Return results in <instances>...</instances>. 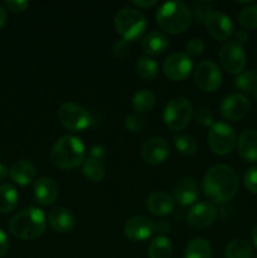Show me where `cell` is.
<instances>
[{
	"label": "cell",
	"mask_w": 257,
	"mask_h": 258,
	"mask_svg": "<svg viewBox=\"0 0 257 258\" xmlns=\"http://www.w3.org/2000/svg\"><path fill=\"white\" fill-rule=\"evenodd\" d=\"M219 62L224 71L232 75L243 72L246 66V54L243 47L236 42H227L219 50Z\"/></svg>",
	"instance_id": "cell-9"
},
{
	"label": "cell",
	"mask_w": 257,
	"mask_h": 258,
	"mask_svg": "<svg viewBox=\"0 0 257 258\" xmlns=\"http://www.w3.org/2000/svg\"><path fill=\"white\" fill-rule=\"evenodd\" d=\"M5 5L9 10H12L13 13H22L24 12L28 8L29 3L25 2V0H7Z\"/></svg>",
	"instance_id": "cell-40"
},
{
	"label": "cell",
	"mask_w": 257,
	"mask_h": 258,
	"mask_svg": "<svg viewBox=\"0 0 257 258\" xmlns=\"http://www.w3.org/2000/svg\"><path fill=\"white\" fill-rule=\"evenodd\" d=\"M238 176L227 165H214L203 179V191L212 202L224 203L238 191Z\"/></svg>",
	"instance_id": "cell-1"
},
{
	"label": "cell",
	"mask_w": 257,
	"mask_h": 258,
	"mask_svg": "<svg viewBox=\"0 0 257 258\" xmlns=\"http://www.w3.org/2000/svg\"><path fill=\"white\" fill-rule=\"evenodd\" d=\"M90 155L92 159H97L98 160V159L103 155V148L102 146H98V145L92 146L90 150Z\"/></svg>",
	"instance_id": "cell-44"
},
{
	"label": "cell",
	"mask_w": 257,
	"mask_h": 258,
	"mask_svg": "<svg viewBox=\"0 0 257 258\" xmlns=\"http://www.w3.org/2000/svg\"><path fill=\"white\" fill-rule=\"evenodd\" d=\"M174 144H175V148L178 149L179 153H181L183 155L191 156L197 153V141L194 140L193 136L188 135V134H179L174 139Z\"/></svg>",
	"instance_id": "cell-31"
},
{
	"label": "cell",
	"mask_w": 257,
	"mask_h": 258,
	"mask_svg": "<svg viewBox=\"0 0 257 258\" xmlns=\"http://www.w3.org/2000/svg\"><path fill=\"white\" fill-rule=\"evenodd\" d=\"M144 120L140 116V113H131L126 117L125 120V126L128 131L131 133H139V131L143 128Z\"/></svg>",
	"instance_id": "cell-37"
},
{
	"label": "cell",
	"mask_w": 257,
	"mask_h": 258,
	"mask_svg": "<svg viewBox=\"0 0 257 258\" xmlns=\"http://www.w3.org/2000/svg\"><path fill=\"white\" fill-rule=\"evenodd\" d=\"M194 120L197 121L198 125L202 126L213 125V115H212L208 110H206V108H199V110L194 113Z\"/></svg>",
	"instance_id": "cell-39"
},
{
	"label": "cell",
	"mask_w": 257,
	"mask_h": 258,
	"mask_svg": "<svg viewBox=\"0 0 257 258\" xmlns=\"http://www.w3.org/2000/svg\"><path fill=\"white\" fill-rule=\"evenodd\" d=\"M249 101L241 93H232L227 96L221 103V113L224 118L231 121H237L243 118L248 113Z\"/></svg>",
	"instance_id": "cell-13"
},
{
	"label": "cell",
	"mask_w": 257,
	"mask_h": 258,
	"mask_svg": "<svg viewBox=\"0 0 257 258\" xmlns=\"http://www.w3.org/2000/svg\"><path fill=\"white\" fill-rule=\"evenodd\" d=\"M130 43L127 40L120 39L117 42H115V44L112 45V54L115 55L116 58H120V59H123V58L127 57L130 54Z\"/></svg>",
	"instance_id": "cell-36"
},
{
	"label": "cell",
	"mask_w": 257,
	"mask_h": 258,
	"mask_svg": "<svg viewBox=\"0 0 257 258\" xmlns=\"http://www.w3.org/2000/svg\"><path fill=\"white\" fill-rule=\"evenodd\" d=\"M243 183L244 186L247 188V190H249L251 193L257 194V166L249 168L248 170L244 173Z\"/></svg>",
	"instance_id": "cell-34"
},
{
	"label": "cell",
	"mask_w": 257,
	"mask_h": 258,
	"mask_svg": "<svg viewBox=\"0 0 257 258\" xmlns=\"http://www.w3.org/2000/svg\"><path fill=\"white\" fill-rule=\"evenodd\" d=\"M211 4L208 2H199L197 3L196 8H194V19L196 23H204L206 18L211 13Z\"/></svg>",
	"instance_id": "cell-35"
},
{
	"label": "cell",
	"mask_w": 257,
	"mask_h": 258,
	"mask_svg": "<svg viewBox=\"0 0 257 258\" xmlns=\"http://www.w3.org/2000/svg\"><path fill=\"white\" fill-rule=\"evenodd\" d=\"M18 191L12 184L0 185V213H10L18 204Z\"/></svg>",
	"instance_id": "cell-25"
},
{
	"label": "cell",
	"mask_w": 257,
	"mask_h": 258,
	"mask_svg": "<svg viewBox=\"0 0 257 258\" xmlns=\"http://www.w3.org/2000/svg\"><path fill=\"white\" fill-rule=\"evenodd\" d=\"M9 229L14 237L19 239H35L43 234L45 229V216L40 209L28 208L19 212L12 218Z\"/></svg>",
	"instance_id": "cell-4"
},
{
	"label": "cell",
	"mask_w": 257,
	"mask_h": 258,
	"mask_svg": "<svg viewBox=\"0 0 257 258\" xmlns=\"http://www.w3.org/2000/svg\"><path fill=\"white\" fill-rule=\"evenodd\" d=\"M169 47V39L164 33L150 32L144 37L141 49L148 55H159L165 52Z\"/></svg>",
	"instance_id": "cell-22"
},
{
	"label": "cell",
	"mask_w": 257,
	"mask_h": 258,
	"mask_svg": "<svg viewBox=\"0 0 257 258\" xmlns=\"http://www.w3.org/2000/svg\"><path fill=\"white\" fill-rule=\"evenodd\" d=\"M82 171L87 179L92 181H101L106 175V169L103 164L97 159H86L82 163Z\"/></svg>",
	"instance_id": "cell-30"
},
{
	"label": "cell",
	"mask_w": 257,
	"mask_h": 258,
	"mask_svg": "<svg viewBox=\"0 0 257 258\" xmlns=\"http://www.w3.org/2000/svg\"><path fill=\"white\" fill-rule=\"evenodd\" d=\"M5 22H7V12H5V9L3 8V5H0V29L4 27Z\"/></svg>",
	"instance_id": "cell-46"
},
{
	"label": "cell",
	"mask_w": 257,
	"mask_h": 258,
	"mask_svg": "<svg viewBox=\"0 0 257 258\" xmlns=\"http://www.w3.org/2000/svg\"><path fill=\"white\" fill-rule=\"evenodd\" d=\"M53 165L59 169H72L85 161V145L82 140L72 135L58 139L50 151Z\"/></svg>",
	"instance_id": "cell-3"
},
{
	"label": "cell",
	"mask_w": 257,
	"mask_h": 258,
	"mask_svg": "<svg viewBox=\"0 0 257 258\" xmlns=\"http://www.w3.org/2000/svg\"><path fill=\"white\" fill-rule=\"evenodd\" d=\"M238 18L244 29H257V4L244 8Z\"/></svg>",
	"instance_id": "cell-33"
},
{
	"label": "cell",
	"mask_w": 257,
	"mask_h": 258,
	"mask_svg": "<svg viewBox=\"0 0 257 258\" xmlns=\"http://www.w3.org/2000/svg\"><path fill=\"white\" fill-rule=\"evenodd\" d=\"M196 85L206 92H213L221 86L222 73L218 66L212 60H204L194 71Z\"/></svg>",
	"instance_id": "cell-10"
},
{
	"label": "cell",
	"mask_w": 257,
	"mask_h": 258,
	"mask_svg": "<svg viewBox=\"0 0 257 258\" xmlns=\"http://www.w3.org/2000/svg\"><path fill=\"white\" fill-rule=\"evenodd\" d=\"M212 247L204 238H194L186 244L184 258H211Z\"/></svg>",
	"instance_id": "cell-24"
},
{
	"label": "cell",
	"mask_w": 257,
	"mask_h": 258,
	"mask_svg": "<svg viewBox=\"0 0 257 258\" xmlns=\"http://www.w3.org/2000/svg\"><path fill=\"white\" fill-rule=\"evenodd\" d=\"M237 88L246 93H251L257 98V73L254 71H244L234 80Z\"/></svg>",
	"instance_id": "cell-29"
},
{
	"label": "cell",
	"mask_w": 257,
	"mask_h": 258,
	"mask_svg": "<svg viewBox=\"0 0 257 258\" xmlns=\"http://www.w3.org/2000/svg\"><path fill=\"white\" fill-rule=\"evenodd\" d=\"M207 32L217 40H227L233 34V23L231 18L221 12H211L204 20Z\"/></svg>",
	"instance_id": "cell-12"
},
{
	"label": "cell",
	"mask_w": 257,
	"mask_h": 258,
	"mask_svg": "<svg viewBox=\"0 0 257 258\" xmlns=\"http://www.w3.org/2000/svg\"><path fill=\"white\" fill-rule=\"evenodd\" d=\"M193 71V60L186 53H173L165 58L163 72L169 80L183 81L189 77Z\"/></svg>",
	"instance_id": "cell-11"
},
{
	"label": "cell",
	"mask_w": 257,
	"mask_h": 258,
	"mask_svg": "<svg viewBox=\"0 0 257 258\" xmlns=\"http://www.w3.org/2000/svg\"><path fill=\"white\" fill-rule=\"evenodd\" d=\"M174 198L180 206H190L198 199V184L190 178L181 179L174 188Z\"/></svg>",
	"instance_id": "cell-20"
},
{
	"label": "cell",
	"mask_w": 257,
	"mask_h": 258,
	"mask_svg": "<svg viewBox=\"0 0 257 258\" xmlns=\"http://www.w3.org/2000/svg\"><path fill=\"white\" fill-rule=\"evenodd\" d=\"M156 103V97L150 90H141L135 93L133 97V107L136 113L149 112L154 108Z\"/></svg>",
	"instance_id": "cell-26"
},
{
	"label": "cell",
	"mask_w": 257,
	"mask_h": 258,
	"mask_svg": "<svg viewBox=\"0 0 257 258\" xmlns=\"http://www.w3.org/2000/svg\"><path fill=\"white\" fill-rule=\"evenodd\" d=\"M252 242H253L254 247L257 248V224L254 226L253 231H252Z\"/></svg>",
	"instance_id": "cell-48"
},
{
	"label": "cell",
	"mask_w": 257,
	"mask_h": 258,
	"mask_svg": "<svg viewBox=\"0 0 257 258\" xmlns=\"http://www.w3.org/2000/svg\"><path fill=\"white\" fill-rule=\"evenodd\" d=\"M155 18L159 27L170 34L185 32L191 24V13L183 2L164 3L159 7Z\"/></svg>",
	"instance_id": "cell-2"
},
{
	"label": "cell",
	"mask_w": 257,
	"mask_h": 258,
	"mask_svg": "<svg viewBox=\"0 0 257 258\" xmlns=\"http://www.w3.org/2000/svg\"><path fill=\"white\" fill-rule=\"evenodd\" d=\"M186 54L189 57H197V55L202 54L204 50V42L201 38H193L191 40H189L185 45Z\"/></svg>",
	"instance_id": "cell-38"
},
{
	"label": "cell",
	"mask_w": 257,
	"mask_h": 258,
	"mask_svg": "<svg viewBox=\"0 0 257 258\" xmlns=\"http://www.w3.org/2000/svg\"><path fill=\"white\" fill-rule=\"evenodd\" d=\"M8 174H9V170L7 169V166H4L3 164H0V181L5 180L8 176Z\"/></svg>",
	"instance_id": "cell-47"
},
{
	"label": "cell",
	"mask_w": 257,
	"mask_h": 258,
	"mask_svg": "<svg viewBox=\"0 0 257 258\" xmlns=\"http://www.w3.org/2000/svg\"><path fill=\"white\" fill-rule=\"evenodd\" d=\"M58 120L70 131H82L92 125V117L82 106L66 102L58 110Z\"/></svg>",
	"instance_id": "cell-8"
},
{
	"label": "cell",
	"mask_w": 257,
	"mask_h": 258,
	"mask_svg": "<svg viewBox=\"0 0 257 258\" xmlns=\"http://www.w3.org/2000/svg\"><path fill=\"white\" fill-rule=\"evenodd\" d=\"M217 218V209L213 204L206 203H197L196 206L191 207L188 213V223L193 228L203 229L211 226Z\"/></svg>",
	"instance_id": "cell-16"
},
{
	"label": "cell",
	"mask_w": 257,
	"mask_h": 258,
	"mask_svg": "<svg viewBox=\"0 0 257 258\" xmlns=\"http://www.w3.org/2000/svg\"><path fill=\"white\" fill-rule=\"evenodd\" d=\"M35 173H37L35 166L28 160L17 161L15 164H13V166L9 170L12 180L17 183L18 185L22 186H25L32 183L33 179L35 178Z\"/></svg>",
	"instance_id": "cell-23"
},
{
	"label": "cell",
	"mask_w": 257,
	"mask_h": 258,
	"mask_svg": "<svg viewBox=\"0 0 257 258\" xmlns=\"http://www.w3.org/2000/svg\"><path fill=\"white\" fill-rule=\"evenodd\" d=\"M170 231V224L166 221H160L156 224H154V232H158V233H168Z\"/></svg>",
	"instance_id": "cell-42"
},
{
	"label": "cell",
	"mask_w": 257,
	"mask_h": 258,
	"mask_svg": "<svg viewBox=\"0 0 257 258\" xmlns=\"http://www.w3.org/2000/svg\"><path fill=\"white\" fill-rule=\"evenodd\" d=\"M116 32L123 40L135 42L143 37L146 29V19L144 14L134 8H123L115 15Z\"/></svg>",
	"instance_id": "cell-5"
},
{
	"label": "cell",
	"mask_w": 257,
	"mask_h": 258,
	"mask_svg": "<svg viewBox=\"0 0 257 258\" xmlns=\"http://www.w3.org/2000/svg\"><path fill=\"white\" fill-rule=\"evenodd\" d=\"M175 201L164 191L151 193L146 199V208L155 216H168L174 211Z\"/></svg>",
	"instance_id": "cell-19"
},
{
	"label": "cell",
	"mask_w": 257,
	"mask_h": 258,
	"mask_svg": "<svg viewBox=\"0 0 257 258\" xmlns=\"http://www.w3.org/2000/svg\"><path fill=\"white\" fill-rule=\"evenodd\" d=\"M226 258H251L253 254L251 244L244 239H234L229 242L224 251Z\"/></svg>",
	"instance_id": "cell-28"
},
{
	"label": "cell",
	"mask_w": 257,
	"mask_h": 258,
	"mask_svg": "<svg viewBox=\"0 0 257 258\" xmlns=\"http://www.w3.org/2000/svg\"><path fill=\"white\" fill-rule=\"evenodd\" d=\"M123 232L131 241H145L154 233V223L145 216H134L125 223Z\"/></svg>",
	"instance_id": "cell-15"
},
{
	"label": "cell",
	"mask_w": 257,
	"mask_h": 258,
	"mask_svg": "<svg viewBox=\"0 0 257 258\" xmlns=\"http://www.w3.org/2000/svg\"><path fill=\"white\" fill-rule=\"evenodd\" d=\"M170 154L169 144L163 138H151L144 143L141 156L144 161L150 165H159L168 159Z\"/></svg>",
	"instance_id": "cell-14"
},
{
	"label": "cell",
	"mask_w": 257,
	"mask_h": 258,
	"mask_svg": "<svg viewBox=\"0 0 257 258\" xmlns=\"http://www.w3.org/2000/svg\"><path fill=\"white\" fill-rule=\"evenodd\" d=\"M9 248V239H8L7 234L0 229V258L4 256Z\"/></svg>",
	"instance_id": "cell-41"
},
{
	"label": "cell",
	"mask_w": 257,
	"mask_h": 258,
	"mask_svg": "<svg viewBox=\"0 0 257 258\" xmlns=\"http://www.w3.org/2000/svg\"><path fill=\"white\" fill-rule=\"evenodd\" d=\"M133 4L139 8H150L153 5H155L156 2L155 0H134Z\"/></svg>",
	"instance_id": "cell-45"
},
{
	"label": "cell",
	"mask_w": 257,
	"mask_h": 258,
	"mask_svg": "<svg viewBox=\"0 0 257 258\" xmlns=\"http://www.w3.org/2000/svg\"><path fill=\"white\" fill-rule=\"evenodd\" d=\"M207 140L209 148L214 154L221 156L227 155L233 150L236 145V131L226 122H214L211 126Z\"/></svg>",
	"instance_id": "cell-7"
},
{
	"label": "cell",
	"mask_w": 257,
	"mask_h": 258,
	"mask_svg": "<svg viewBox=\"0 0 257 258\" xmlns=\"http://www.w3.org/2000/svg\"><path fill=\"white\" fill-rule=\"evenodd\" d=\"M136 72L144 80H151L158 73V64L150 57H140L136 62Z\"/></svg>",
	"instance_id": "cell-32"
},
{
	"label": "cell",
	"mask_w": 257,
	"mask_h": 258,
	"mask_svg": "<svg viewBox=\"0 0 257 258\" xmlns=\"http://www.w3.org/2000/svg\"><path fill=\"white\" fill-rule=\"evenodd\" d=\"M48 223L55 232L68 233L75 228L76 219L75 216L71 213V211L58 207V208L52 209L48 213Z\"/></svg>",
	"instance_id": "cell-18"
},
{
	"label": "cell",
	"mask_w": 257,
	"mask_h": 258,
	"mask_svg": "<svg viewBox=\"0 0 257 258\" xmlns=\"http://www.w3.org/2000/svg\"><path fill=\"white\" fill-rule=\"evenodd\" d=\"M238 153L242 158L248 163L257 161V131L249 130L243 131L238 140Z\"/></svg>",
	"instance_id": "cell-21"
},
{
	"label": "cell",
	"mask_w": 257,
	"mask_h": 258,
	"mask_svg": "<svg viewBox=\"0 0 257 258\" xmlns=\"http://www.w3.org/2000/svg\"><path fill=\"white\" fill-rule=\"evenodd\" d=\"M193 113V106L185 97H175L164 108L163 118L165 125L173 131H181L188 126Z\"/></svg>",
	"instance_id": "cell-6"
},
{
	"label": "cell",
	"mask_w": 257,
	"mask_h": 258,
	"mask_svg": "<svg viewBox=\"0 0 257 258\" xmlns=\"http://www.w3.org/2000/svg\"><path fill=\"white\" fill-rule=\"evenodd\" d=\"M254 258H257V254H256V257H254Z\"/></svg>",
	"instance_id": "cell-49"
},
{
	"label": "cell",
	"mask_w": 257,
	"mask_h": 258,
	"mask_svg": "<svg viewBox=\"0 0 257 258\" xmlns=\"http://www.w3.org/2000/svg\"><path fill=\"white\" fill-rule=\"evenodd\" d=\"M34 196L40 206H52L58 198V185L52 178H40L34 184Z\"/></svg>",
	"instance_id": "cell-17"
},
{
	"label": "cell",
	"mask_w": 257,
	"mask_h": 258,
	"mask_svg": "<svg viewBox=\"0 0 257 258\" xmlns=\"http://www.w3.org/2000/svg\"><path fill=\"white\" fill-rule=\"evenodd\" d=\"M248 38H249L248 32H247L246 29H241L236 33V40H234V42L242 45L243 43H246L247 40H248Z\"/></svg>",
	"instance_id": "cell-43"
},
{
	"label": "cell",
	"mask_w": 257,
	"mask_h": 258,
	"mask_svg": "<svg viewBox=\"0 0 257 258\" xmlns=\"http://www.w3.org/2000/svg\"><path fill=\"white\" fill-rule=\"evenodd\" d=\"M149 258H171L173 246L170 239L166 237H156L149 246Z\"/></svg>",
	"instance_id": "cell-27"
}]
</instances>
